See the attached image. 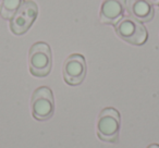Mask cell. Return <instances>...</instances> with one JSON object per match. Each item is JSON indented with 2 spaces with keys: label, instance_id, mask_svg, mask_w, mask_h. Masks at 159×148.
<instances>
[{
  "label": "cell",
  "instance_id": "obj_7",
  "mask_svg": "<svg viewBox=\"0 0 159 148\" xmlns=\"http://www.w3.org/2000/svg\"><path fill=\"white\" fill-rule=\"evenodd\" d=\"M126 11L125 0H104L100 6L99 20L102 24L116 25Z\"/></svg>",
  "mask_w": 159,
  "mask_h": 148
},
{
  "label": "cell",
  "instance_id": "obj_5",
  "mask_svg": "<svg viewBox=\"0 0 159 148\" xmlns=\"http://www.w3.org/2000/svg\"><path fill=\"white\" fill-rule=\"evenodd\" d=\"M37 16L38 6L33 0L24 1L13 18L10 20V29L14 35H23L31 29L33 23L37 19Z\"/></svg>",
  "mask_w": 159,
  "mask_h": 148
},
{
  "label": "cell",
  "instance_id": "obj_3",
  "mask_svg": "<svg viewBox=\"0 0 159 148\" xmlns=\"http://www.w3.org/2000/svg\"><path fill=\"white\" fill-rule=\"evenodd\" d=\"M121 118L117 109L105 108L100 111L97 119V135L107 143H117L119 138Z\"/></svg>",
  "mask_w": 159,
  "mask_h": 148
},
{
  "label": "cell",
  "instance_id": "obj_8",
  "mask_svg": "<svg viewBox=\"0 0 159 148\" xmlns=\"http://www.w3.org/2000/svg\"><path fill=\"white\" fill-rule=\"evenodd\" d=\"M129 16L142 23L149 22L155 16L154 5L149 0H125Z\"/></svg>",
  "mask_w": 159,
  "mask_h": 148
},
{
  "label": "cell",
  "instance_id": "obj_10",
  "mask_svg": "<svg viewBox=\"0 0 159 148\" xmlns=\"http://www.w3.org/2000/svg\"><path fill=\"white\" fill-rule=\"evenodd\" d=\"M147 148H159L158 144H150L149 146H147Z\"/></svg>",
  "mask_w": 159,
  "mask_h": 148
},
{
  "label": "cell",
  "instance_id": "obj_13",
  "mask_svg": "<svg viewBox=\"0 0 159 148\" xmlns=\"http://www.w3.org/2000/svg\"><path fill=\"white\" fill-rule=\"evenodd\" d=\"M158 8H159V5H158Z\"/></svg>",
  "mask_w": 159,
  "mask_h": 148
},
{
  "label": "cell",
  "instance_id": "obj_11",
  "mask_svg": "<svg viewBox=\"0 0 159 148\" xmlns=\"http://www.w3.org/2000/svg\"><path fill=\"white\" fill-rule=\"evenodd\" d=\"M149 1L152 3V5H156V6L159 5V0H149Z\"/></svg>",
  "mask_w": 159,
  "mask_h": 148
},
{
  "label": "cell",
  "instance_id": "obj_1",
  "mask_svg": "<svg viewBox=\"0 0 159 148\" xmlns=\"http://www.w3.org/2000/svg\"><path fill=\"white\" fill-rule=\"evenodd\" d=\"M29 66L32 75L45 78L52 68V53L47 43L37 42L31 47L29 53Z\"/></svg>",
  "mask_w": 159,
  "mask_h": 148
},
{
  "label": "cell",
  "instance_id": "obj_6",
  "mask_svg": "<svg viewBox=\"0 0 159 148\" xmlns=\"http://www.w3.org/2000/svg\"><path fill=\"white\" fill-rule=\"evenodd\" d=\"M87 66L85 58L80 53H72L66 59L62 68L64 82L71 86H77L86 76Z\"/></svg>",
  "mask_w": 159,
  "mask_h": 148
},
{
  "label": "cell",
  "instance_id": "obj_4",
  "mask_svg": "<svg viewBox=\"0 0 159 148\" xmlns=\"http://www.w3.org/2000/svg\"><path fill=\"white\" fill-rule=\"evenodd\" d=\"M31 111L38 121H46L55 112V99L51 89L47 86H40L34 91L31 99Z\"/></svg>",
  "mask_w": 159,
  "mask_h": 148
},
{
  "label": "cell",
  "instance_id": "obj_9",
  "mask_svg": "<svg viewBox=\"0 0 159 148\" xmlns=\"http://www.w3.org/2000/svg\"><path fill=\"white\" fill-rule=\"evenodd\" d=\"M25 0H2L0 16L5 20H11Z\"/></svg>",
  "mask_w": 159,
  "mask_h": 148
},
{
  "label": "cell",
  "instance_id": "obj_12",
  "mask_svg": "<svg viewBox=\"0 0 159 148\" xmlns=\"http://www.w3.org/2000/svg\"><path fill=\"white\" fill-rule=\"evenodd\" d=\"M1 2H2V0H0V9H1Z\"/></svg>",
  "mask_w": 159,
  "mask_h": 148
},
{
  "label": "cell",
  "instance_id": "obj_2",
  "mask_svg": "<svg viewBox=\"0 0 159 148\" xmlns=\"http://www.w3.org/2000/svg\"><path fill=\"white\" fill-rule=\"evenodd\" d=\"M117 35L124 42L134 46H141L146 43L148 33L143 23L131 16H124L115 25Z\"/></svg>",
  "mask_w": 159,
  "mask_h": 148
}]
</instances>
